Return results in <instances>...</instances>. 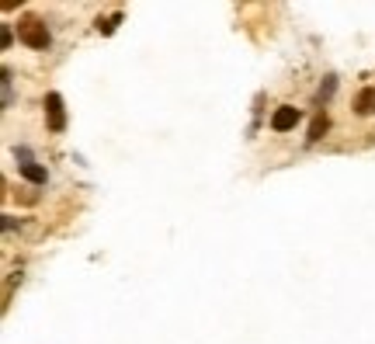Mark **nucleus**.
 I'll return each mask as SVG.
<instances>
[{"instance_id": "5", "label": "nucleus", "mask_w": 375, "mask_h": 344, "mask_svg": "<svg viewBox=\"0 0 375 344\" xmlns=\"http://www.w3.org/2000/svg\"><path fill=\"white\" fill-rule=\"evenodd\" d=\"M18 153H21V160H25V164H21V174H25L28 181H35V184H46V171L28 160V150H18Z\"/></svg>"}, {"instance_id": "8", "label": "nucleus", "mask_w": 375, "mask_h": 344, "mask_svg": "<svg viewBox=\"0 0 375 344\" xmlns=\"http://www.w3.org/2000/svg\"><path fill=\"white\" fill-rule=\"evenodd\" d=\"M333 87H337V80H333V77H326V80H323V84H320V98H323V101H326V98H330V94H333Z\"/></svg>"}, {"instance_id": "4", "label": "nucleus", "mask_w": 375, "mask_h": 344, "mask_svg": "<svg viewBox=\"0 0 375 344\" xmlns=\"http://www.w3.org/2000/svg\"><path fill=\"white\" fill-rule=\"evenodd\" d=\"M354 112H358V115H375V87L358 91V98H354Z\"/></svg>"}, {"instance_id": "7", "label": "nucleus", "mask_w": 375, "mask_h": 344, "mask_svg": "<svg viewBox=\"0 0 375 344\" xmlns=\"http://www.w3.org/2000/svg\"><path fill=\"white\" fill-rule=\"evenodd\" d=\"M119 22H122V18H119V15H112V18H105V22H98V32H105V35H112Z\"/></svg>"}, {"instance_id": "3", "label": "nucleus", "mask_w": 375, "mask_h": 344, "mask_svg": "<svg viewBox=\"0 0 375 344\" xmlns=\"http://www.w3.org/2000/svg\"><path fill=\"white\" fill-rule=\"evenodd\" d=\"M46 112H49V129L53 132H60L67 122H63V98L60 94H49L46 98Z\"/></svg>"}, {"instance_id": "2", "label": "nucleus", "mask_w": 375, "mask_h": 344, "mask_svg": "<svg viewBox=\"0 0 375 344\" xmlns=\"http://www.w3.org/2000/svg\"><path fill=\"white\" fill-rule=\"evenodd\" d=\"M295 122H299V108H292V105H281L271 115V129L274 132H288V129H295Z\"/></svg>"}, {"instance_id": "1", "label": "nucleus", "mask_w": 375, "mask_h": 344, "mask_svg": "<svg viewBox=\"0 0 375 344\" xmlns=\"http://www.w3.org/2000/svg\"><path fill=\"white\" fill-rule=\"evenodd\" d=\"M18 39H21L28 49H46V46H49V32H46V25H42L39 18L18 22Z\"/></svg>"}, {"instance_id": "6", "label": "nucleus", "mask_w": 375, "mask_h": 344, "mask_svg": "<svg viewBox=\"0 0 375 344\" xmlns=\"http://www.w3.org/2000/svg\"><path fill=\"white\" fill-rule=\"evenodd\" d=\"M330 129V122H326V115H316L313 119V126H309V136H306V143H316V139H323V132Z\"/></svg>"}, {"instance_id": "10", "label": "nucleus", "mask_w": 375, "mask_h": 344, "mask_svg": "<svg viewBox=\"0 0 375 344\" xmlns=\"http://www.w3.org/2000/svg\"><path fill=\"white\" fill-rule=\"evenodd\" d=\"M0 46H4V49L11 46V28H4V32H0Z\"/></svg>"}, {"instance_id": "9", "label": "nucleus", "mask_w": 375, "mask_h": 344, "mask_svg": "<svg viewBox=\"0 0 375 344\" xmlns=\"http://www.w3.org/2000/svg\"><path fill=\"white\" fill-rule=\"evenodd\" d=\"M11 105V74L4 70V108Z\"/></svg>"}]
</instances>
